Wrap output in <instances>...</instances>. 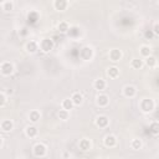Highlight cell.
I'll list each match as a JSON object with an SVG mask.
<instances>
[{
	"label": "cell",
	"mask_w": 159,
	"mask_h": 159,
	"mask_svg": "<svg viewBox=\"0 0 159 159\" xmlns=\"http://www.w3.org/2000/svg\"><path fill=\"white\" fill-rule=\"evenodd\" d=\"M2 143H4V139H2V137L0 135V148L2 147Z\"/></svg>",
	"instance_id": "33"
},
{
	"label": "cell",
	"mask_w": 159,
	"mask_h": 159,
	"mask_svg": "<svg viewBox=\"0 0 159 159\" xmlns=\"http://www.w3.org/2000/svg\"><path fill=\"white\" fill-rule=\"evenodd\" d=\"M0 129H1L2 132H5V133L11 132V130L14 129V122H12L11 119H4V120H1V123H0Z\"/></svg>",
	"instance_id": "13"
},
{
	"label": "cell",
	"mask_w": 159,
	"mask_h": 159,
	"mask_svg": "<svg viewBox=\"0 0 159 159\" xmlns=\"http://www.w3.org/2000/svg\"><path fill=\"white\" fill-rule=\"evenodd\" d=\"M19 159H27V158H25V157H21V158H19Z\"/></svg>",
	"instance_id": "34"
},
{
	"label": "cell",
	"mask_w": 159,
	"mask_h": 159,
	"mask_svg": "<svg viewBox=\"0 0 159 159\" xmlns=\"http://www.w3.org/2000/svg\"><path fill=\"white\" fill-rule=\"evenodd\" d=\"M94 124H96L98 128H107V127L109 125V118H108L106 114H99V116L96 117Z\"/></svg>",
	"instance_id": "7"
},
{
	"label": "cell",
	"mask_w": 159,
	"mask_h": 159,
	"mask_svg": "<svg viewBox=\"0 0 159 159\" xmlns=\"http://www.w3.org/2000/svg\"><path fill=\"white\" fill-rule=\"evenodd\" d=\"M108 57H109V60L112 61V62H119L120 60H122V57H123V52H122V50H119V48H112V50H109V52H108Z\"/></svg>",
	"instance_id": "6"
},
{
	"label": "cell",
	"mask_w": 159,
	"mask_h": 159,
	"mask_svg": "<svg viewBox=\"0 0 159 159\" xmlns=\"http://www.w3.org/2000/svg\"><path fill=\"white\" fill-rule=\"evenodd\" d=\"M93 159H99V158H93Z\"/></svg>",
	"instance_id": "35"
},
{
	"label": "cell",
	"mask_w": 159,
	"mask_h": 159,
	"mask_svg": "<svg viewBox=\"0 0 159 159\" xmlns=\"http://www.w3.org/2000/svg\"><path fill=\"white\" fill-rule=\"evenodd\" d=\"M39 134V129L35 124H29L25 127V135L27 138H36Z\"/></svg>",
	"instance_id": "10"
},
{
	"label": "cell",
	"mask_w": 159,
	"mask_h": 159,
	"mask_svg": "<svg viewBox=\"0 0 159 159\" xmlns=\"http://www.w3.org/2000/svg\"><path fill=\"white\" fill-rule=\"evenodd\" d=\"M37 20H39V14H37L36 11H30V12L27 14V21H29L30 24H35Z\"/></svg>",
	"instance_id": "28"
},
{
	"label": "cell",
	"mask_w": 159,
	"mask_h": 159,
	"mask_svg": "<svg viewBox=\"0 0 159 159\" xmlns=\"http://www.w3.org/2000/svg\"><path fill=\"white\" fill-rule=\"evenodd\" d=\"M6 96H5V93H2V92H0V108L1 107H4L5 104H6Z\"/></svg>",
	"instance_id": "31"
},
{
	"label": "cell",
	"mask_w": 159,
	"mask_h": 159,
	"mask_svg": "<svg viewBox=\"0 0 159 159\" xmlns=\"http://www.w3.org/2000/svg\"><path fill=\"white\" fill-rule=\"evenodd\" d=\"M144 37H145L147 40H153V39L157 37V36L154 35V32H153L152 30H145V31H144Z\"/></svg>",
	"instance_id": "30"
},
{
	"label": "cell",
	"mask_w": 159,
	"mask_h": 159,
	"mask_svg": "<svg viewBox=\"0 0 159 159\" xmlns=\"http://www.w3.org/2000/svg\"><path fill=\"white\" fill-rule=\"evenodd\" d=\"M40 119H41V113H40L37 109H32V111H30V113H29V120H30L32 124L37 123Z\"/></svg>",
	"instance_id": "19"
},
{
	"label": "cell",
	"mask_w": 159,
	"mask_h": 159,
	"mask_svg": "<svg viewBox=\"0 0 159 159\" xmlns=\"http://www.w3.org/2000/svg\"><path fill=\"white\" fill-rule=\"evenodd\" d=\"M106 73H107V76H108L109 78L114 80V78L119 77V73H120V71H119V68H118L117 66H111V67H108V68H107Z\"/></svg>",
	"instance_id": "17"
},
{
	"label": "cell",
	"mask_w": 159,
	"mask_h": 159,
	"mask_svg": "<svg viewBox=\"0 0 159 159\" xmlns=\"http://www.w3.org/2000/svg\"><path fill=\"white\" fill-rule=\"evenodd\" d=\"M138 106L143 113H152L155 109V102L152 98H142L139 101Z\"/></svg>",
	"instance_id": "1"
},
{
	"label": "cell",
	"mask_w": 159,
	"mask_h": 159,
	"mask_svg": "<svg viewBox=\"0 0 159 159\" xmlns=\"http://www.w3.org/2000/svg\"><path fill=\"white\" fill-rule=\"evenodd\" d=\"M139 53L143 58H147V57L152 56V47L149 45H142L139 47Z\"/></svg>",
	"instance_id": "20"
},
{
	"label": "cell",
	"mask_w": 159,
	"mask_h": 159,
	"mask_svg": "<svg viewBox=\"0 0 159 159\" xmlns=\"http://www.w3.org/2000/svg\"><path fill=\"white\" fill-rule=\"evenodd\" d=\"M25 50H26L27 53H36L39 51V42L34 41V40L27 41L26 45H25Z\"/></svg>",
	"instance_id": "11"
},
{
	"label": "cell",
	"mask_w": 159,
	"mask_h": 159,
	"mask_svg": "<svg viewBox=\"0 0 159 159\" xmlns=\"http://www.w3.org/2000/svg\"><path fill=\"white\" fill-rule=\"evenodd\" d=\"M96 103H97V106H99L102 108L107 107L109 104V97L107 94H104V93H99L97 96V98H96Z\"/></svg>",
	"instance_id": "12"
},
{
	"label": "cell",
	"mask_w": 159,
	"mask_h": 159,
	"mask_svg": "<svg viewBox=\"0 0 159 159\" xmlns=\"http://www.w3.org/2000/svg\"><path fill=\"white\" fill-rule=\"evenodd\" d=\"M57 30H58L61 34H66V32H68V30H70V25H68V22H67V21H60V22L57 24Z\"/></svg>",
	"instance_id": "22"
},
{
	"label": "cell",
	"mask_w": 159,
	"mask_h": 159,
	"mask_svg": "<svg viewBox=\"0 0 159 159\" xmlns=\"http://www.w3.org/2000/svg\"><path fill=\"white\" fill-rule=\"evenodd\" d=\"M143 66H144V62L142 58H133L130 62V67L133 70H140Z\"/></svg>",
	"instance_id": "24"
},
{
	"label": "cell",
	"mask_w": 159,
	"mask_h": 159,
	"mask_svg": "<svg viewBox=\"0 0 159 159\" xmlns=\"http://www.w3.org/2000/svg\"><path fill=\"white\" fill-rule=\"evenodd\" d=\"M94 56V51L91 46H83L81 50H80V57L83 60V61H91Z\"/></svg>",
	"instance_id": "3"
},
{
	"label": "cell",
	"mask_w": 159,
	"mask_h": 159,
	"mask_svg": "<svg viewBox=\"0 0 159 159\" xmlns=\"http://www.w3.org/2000/svg\"><path fill=\"white\" fill-rule=\"evenodd\" d=\"M142 147H143L142 139H139V138L132 139V142H130V148H132L133 150H139V149H142Z\"/></svg>",
	"instance_id": "25"
},
{
	"label": "cell",
	"mask_w": 159,
	"mask_h": 159,
	"mask_svg": "<svg viewBox=\"0 0 159 159\" xmlns=\"http://www.w3.org/2000/svg\"><path fill=\"white\" fill-rule=\"evenodd\" d=\"M152 31L154 32L155 36H159V24L158 22H154V26H153V30Z\"/></svg>",
	"instance_id": "32"
},
{
	"label": "cell",
	"mask_w": 159,
	"mask_h": 159,
	"mask_svg": "<svg viewBox=\"0 0 159 159\" xmlns=\"http://www.w3.org/2000/svg\"><path fill=\"white\" fill-rule=\"evenodd\" d=\"M57 116H58V118H60L61 120H67V119L70 118V112H68V111H65V109L61 108V109L58 111Z\"/></svg>",
	"instance_id": "29"
},
{
	"label": "cell",
	"mask_w": 159,
	"mask_h": 159,
	"mask_svg": "<svg viewBox=\"0 0 159 159\" xmlns=\"http://www.w3.org/2000/svg\"><path fill=\"white\" fill-rule=\"evenodd\" d=\"M106 87H107L106 80H103V78H97V80H94V82H93V88H94V89H97L98 92H102V91L106 89Z\"/></svg>",
	"instance_id": "15"
},
{
	"label": "cell",
	"mask_w": 159,
	"mask_h": 159,
	"mask_svg": "<svg viewBox=\"0 0 159 159\" xmlns=\"http://www.w3.org/2000/svg\"><path fill=\"white\" fill-rule=\"evenodd\" d=\"M14 65L10 61H4L0 65V73L2 76H11L14 73Z\"/></svg>",
	"instance_id": "5"
},
{
	"label": "cell",
	"mask_w": 159,
	"mask_h": 159,
	"mask_svg": "<svg viewBox=\"0 0 159 159\" xmlns=\"http://www.w3.org/2000/svg\"><path fill=\"white\" fill-rule=\"evenodd\" d=\"M1 6H2V10H4V11L10 12V11L14 10L15 4H14V1H11V0H5V1L1 4Z\"/></svg>",
	"instance_id": "26"
},
{
	"label": "cell",
	"mask_w": 159,
	"mask_h": 159,
	"mask_svg": "<svg viewBox=\"0 0 159 159\" xmlns=\"http://www.w3.org/2000/svg\"><path fill=\"white\" fill-rule=\"evenodd\" d=\"M53 7L57 11H65L68 7V1H66V0H55L53 1Z\"/></svg>",
	"instance_id": "16"
},
{
	"label": "cell",
	"mask_w": 159,
	"mask_h": 159,
	"mask_svg": "<svg viewBox=\"0 0 159 159\" xmlns=\"http://www.w3.org/2000/svg\"><path fill=\"white\" fill-rule=\"evenodd\" d=\"M117 143H118V139L114 134H107L103 138V144L107 148H114L117 145Z\"/></svg>",
	"instance_id": "9"
},
{
	"label": "cell",
	"mask_w": 159,
	"mask_h": 159,
	"mask_svg": "<svg viewBox=\"0 0 159 159\" xmlns=\"http://www.w3.org/2000/svg\"><path fill=\"white\" fill-rule=\"evenodd\" d=\"M32 153L36 158H43L47 154V147L43 143H36L32 148Z\"/></svg>",
	"instance_id": "4"
},
{
	"label": "cell",
	"mask_w": 159,
	"mask_h": 159,
	"mask_svg": "<svg viewBox=\"0 0 159 159\" xmlns=\"http://www.w3.org/2000/svg\"><path fill=\"white\" fill-rule=\"evenodd\" d=\"M122 93L125 98H134L137 94V88L133 84H125L122 89Z\"/></svg>",
	"instance_id": "8"
},
{
	"label": "cell",
	"mask_w": 159,
	"mask_h": 159,
	"mask_svg": "<svg viewBox=\"0 0 159 159\" xmlns=\"http://www.w3.org/2000/svg\"><path fill=\"white\" fill-rule=\"evenodd\" d=\"M149 132H150L154 137H157V135L159 134V123H158V122H152V123L149 124Z\"/></svg>",
	"instance_id": "27"
},
{
	"label": "cell",
	"mask_w": 159,
	"mask_h": 159,
	"mask_svg": "<svg viewBox=\"0 0 159 159\" xmlns=\"http://www.w3.org/2000/svg\"><path fill=\"white\" fill-rule=\"evenodd\" d=\"M78 147H80V149H81L82 152H88V150H91V148H92V142H91V139H88V138H82V139L80 140V143H78Z\"/></svg>",
	"instance_id": "14"
},
{
	"label": "cell",
	"mask_w": 159,
	"mask_h": 159,
	"mask_svg": "<svg viewBox=\"0 0 159 159\" xmlns=\"http://www.w3.org/2000/svg\"><path fill=\"white\" fill-rule=\"evenodd\" d=\"M73 103H72V101H71V98H65L62 102H61V108L62 109H65V111H68V112H71V109H73Z\"/></svg>",
	"instance_id": "21"
},
{
	"label": "cell",
	"mask_w": 159,
	"mask_h": 159,
	"mask_svg": "<svg viewBox=\"0 0 159 159\" xmlns=\"http://www.w3.org/2000/svg\"><path fill=\"white\" fill-rule=\"evenodd\" d=\"M70 98H71L73 106H81V104L83 103V96H82L80 92H73Z\"/></svg>",
	"instance_id": "18"
},
{
	"label": "cell",
	"mask_w": 159,
	"mask_h": 159,
	"mask_svg": "<svg viewBox=\"0 0 159 159\" xmlns=\"http://www.w3.org/2000/svg\"><path fill=\"white\" fill-rule=\"evenodd\" d=\"M53 46H55V42H53V40L50 39V37L42 39V40L40 41V43H39V48H40L43 53L51 52V51L53 50Z\"/></svg>",
	"instance_id": "2"
},
{
	"label": "cell",
	"mask_w": 159,
	"mask_h": 159,
	"mask_svg": "<svg viewBox=\"0 0 159 159\" xmlns=\"http://www.w3.org/2000/svg\"><path fill=\"white\" fill-rule=\"evenodd\" d=\"M143 62H144V65L148 66L149 68H154V67L157 66V58H155L154 56H149V57L144 58Z\"/></svg>",
	"instance_id": "23"
}]
</instances>
